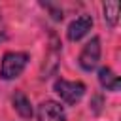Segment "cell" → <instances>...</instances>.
I'll return each instance as SVG.
<instances>
[{"mask_svg": "<svg viewBox=\"0 0 121 121\" xmlns=\"http://www.w3.org/2000/svg\"><path fill=\"white\" fill-rule=\"evenodd\" d=\"M4 40H6V25H4V17L0 13V42H4Z\"/></svg>", "mask_w": 121, "mask_h": 121, "instance_id": "obj_11", "label": "cell"}, {"mask_svg": "<svg viewBox=\"0 0 121 121\" xmlns=\"http://www.w3.org/2000/svg\"><path fill=\"white\" fill-rule=\"evenodd\" d=\"M11 104H13V110H15L23 119H30V117L34 115L30 98H28L23 91H15V93H13V96H11Z\"/></svg>", "mask_w": 121, "mask_h": 121, "instance_id": "obj_7", "label": "cell"}, {"mask_svg": "<svg viewBox=\"0 0 121 121\" xmlns=\"http://www.w3.org/2000/svg\"><path fill=\"white\" fill-rule=\"evenodd\" d=\"M91 26H93V17L83 13V15H79V17H76V19L68 25V28H66V38H68L70 42H79L83 36L89 34Z\"/></svg>", "mask_w": 121, "mask_h": 121, "instance_id": "obj_5", "label": "cell"}, {"mask_svg": "<svg viewBox=\"0 0 121 121\" xmlns=\"http://www.w3.org/2000/svg\"><path fill=\"white\" fill-rule=\"evenodd\" d=\"M100 53H102V49H100V38H98V36H93V38L83 45V49H81V53H79V57H78L79 68L85 70V72L95 70V68L98 66Z\"/></svg>", "mask_w": 121, "mask_h": 121, "instance_id": "obj_3", "label": "cell"}, {"mask_svg": "<svg viewBox=\"0 0 121 121\" xmlns=\"http://www.w3.org/2000/svg\"><path fill=\"white\" fill-rule=\"evenodd\" d=\"M98 83H100L102 89H106V91H113V93H117L119 87H121L119 78L115 76V72H113L110 66H102V68L98 70Z\"/></svg>", "mask_w": 121, "mask_h": 121, "instance_id": "obj_8", "label": "cell"}, {"mask_svg": "<svg viewBox=\"0 0 121 121\" xmlns=\"http://www.w3.org/2000/svg\"><path fill=\"white\" fill-rule=\"evenodd\" d=\"M30 60V55L25 53V51H8L4 53L2 57V62H0V78L9 81V79H15L23 74V70L26 68Z\"/></svg>", "mask_w": 121, "mask_h": 121, "instance_id": "obj_1", "label": "cell"}, {"mask_svg": "<svg viewBox=\"0 0 121 121\" xmlns=\"http://www.w3.org/2000/svg\"><path fill=\"white\" fill-rule=\"evenodd\" d=\"M119 8L121 4L119 2H104L102 4V11H104V21L108 23V26H117V21H119Z\"/></svg>", "mask_w": 121, "mask_h": 121, "instance_id": "obj_9", "label": "cell"}, {"mask_svg": "<svg viewBox=\"0 0 121 121\" xmlns=\"http://www.w3.org/2000/svg\"><path fill=\"white\" fill-rule=\"evenodd\" d=\"M59 59H60V42L57 40V36H51V47L43 59V66H42V79H47L51 74H55L57 66H59Z\"/></svg>", "mask_w": 121, "mask_h": 121, "instance_id": "obj_6", "label": "cell"}, {"mask_svg": "<svg viewBox=\"0 0 121 121\" xmlns=\"http://www.w3.org/2000/svg\"><path fill=\"white\" fill-rule=\"evenodd\" d=\"M42 6L51 13V17H53V21H62V9L59 8V6H55V4H51V2H42Z\"/></svg>", "mask_w": 121, "mask_h": 121, "instance_id": "obj_10", "label": "cell"}, {"mask_svg": "<svg viewBox=\"0 0 121 121\" xmlns=\"http://www.w3.org/2000/svg\"><path fill=\"white\" fill-rule=\"evenodd\" d=\"M38 121H66V112L57 100H43L38 106Z\"/></svg>", "mask_w": 121, "mask_h": 121, "instance_id": "obj_4", "label": "cell"}, {"mask_svg": "<svg viewBox=\"0 0 121 121\" xmlns=\"http://www.w3.org/2000/svg\"><path fill=\"white\" fill-rule=\"evenodd\" d=\"M53 91L60 96V100L68 106H76L83 95H85V85L81 81H70V79H64V78H59L55 79L53 83Z\"/></svg>", "mask_w": 121, "mask_h": 121, "instance_id": "obj_2", "label": "cell"}]
</instances>
